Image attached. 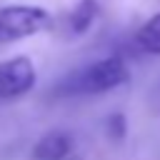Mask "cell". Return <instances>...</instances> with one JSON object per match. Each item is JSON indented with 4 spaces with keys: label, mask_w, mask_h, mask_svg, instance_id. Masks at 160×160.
<instances>
[{
    "label": "cell",
    "mask_w": 160,
    "mask_h": 160,
    "mask_svg": "<svg viewBox=\"0 0 160 160\" xmlns=\"http://www.w3.org/2000/svg\"><path fill=\"white\" fill-rule=\"evenodd\" d=\"M130 82V70L122 55H105L82 68L70 70L58 85L52 88L55 98H90L105 95L120 85Z\"/></svg>",
    "instance_id": "6da1fadb"
},
{
    "label": "cell",
    "mask_w": 160,
    "mask_h": 160,
    "mask_svg": "<svg viewBox=\"0 0 160 160\" xmlns=\"http://www.w3.org/2000/svg\"><path fill=\"white\" fill-rule=\"evenodd\" d=\"M52 22L55 20L50 10H45L42 5H25V2L2 5L0 8V48L48 32Z\"/></svg>",
    "instance_id": "7a4b0ae2"
},
{
    "label": "cell",
    "mask_w": 160,
    "mask_h": 160,
    "mask_svg": "<svg viewBox=\"0 0 160 160\" xmlns=\"http://www.w3.org/2000/svg\"><path fill=\"white\" fill-rule=\"evenodd\" d=\"M38 72L28 55H15L0 62V102L18 100L35 88Z\"/></svg>",
    "instance_id": "3957f363"
},
{
    "label": "cell",
    "mask_w": 160,
    "mask_h": 160,
    "mask_svg": "<svg viewBox=\"0 0 160 160\" xmlns=\"http://www.w3.org/2000/svg\"><path fill=\"white\" fill-rule=\"evenodd\" d=\"M75 150V138L68 130H48L32 145V160H68Z\"/></svg>",
    "instance_id": "277c9868"
},
{
    "label": "cell",
    "mask_w": 160,
    "mask_h": 160,
    "mask_svg": "<svg viewBox=\"0 0 160 160\" xmlns=\"http://www.w3.org/2000/svg\"><path fill=\"white\" fill-rule=\"evenodd\" d=\"M100 18V2L98 0H78L70 12L65 15V32L70 38L85 35Z\"/></svg>",
    "instance_id": "5b68a950"
},
{
    "label": "cell",
    "mask_w": 160,
    "mask_h": 160,
    "mask_svg": "<svg viewBox=\"0 0 160 160\" xmlns=\"http://www.w3.org/2000/svg\"><path fill=\"white\" fill-rule=\"evenodd\" d=\"M135 48L148 55H160V12H155L150 20H145L135 30Z\"/></svg>",
    "instance_id": "8992f818"
},
{
    "label": "cell",
    "mask_w": 160,
    "mask_h": 160,
    "mask_svg": "<svg viewBox=\"0 0 160 160\" xmlns=\"http://www.w3.org/2000/svg\"><path fill=\"white\" fill-rule=\"evenodd\" d=\"M105 128H108V135L112 140H125V135H128V118L122 112H112L105 120Z\"/></svg>",
    "instance_id": "52a82bcc"
}]
</instances>
